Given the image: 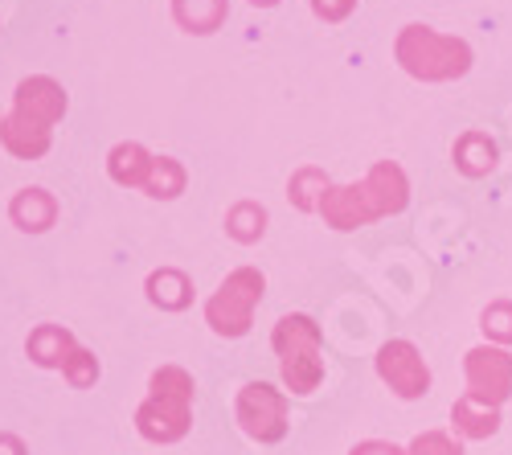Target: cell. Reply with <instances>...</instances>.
Returning <instances> with one entry per match:
<instances>
[{
	"mask_svg": "<svg viewBox=\"0 0 512 455\" xmlns=\"http://www.w3.org/2000/svg\"><path fill=\"white\" fill-rule=\"evenodd\" d=\"M66 115V91L50 74L21 78L13 91V111L0 123V144L17 160H41L54 144V123Z\"/></svg>",
	"mask_w": 512,
	"mask_h": 455,
	"instance_id": "1",
	"label": "cell"
},
{
	"mask_svg": "<svg viewBox=\"0 0 512 455\" xmlns=\"http://www.w3.org/2000/svg\"><path fill=\"white\" fill-rule=\"evenodd\" d=\"M406 205V181L390 164H377L365 185L353 189H324L320 193V214L328 218V226L336 230H353L365 226L381 214H394Z\"/></svg>",
	"mask_w": 512,
	"mask_h": 455,
	"instance_id": "2",
	"label": "cell"
},
{
	"mask_svg": "<svg viewBox=\"0 0 512 455\" xmlns=\"http://www.w3.org/2000/svg\"><path fill=\"white\" fill-rule=\"evenodd\" d=\"M148 402L136 410V427L148 443H177L193 423V378L181 365H164L148 382Z\"/></svg>",
	"mask_w": 512,
	"mask_h": 455,
	"instance_id": "3",
	"label": "cell"
},
{
	"mask_svg": "<svg viewBox=\"0 0 512 455\" xmlns=\"http://www.w3.org/2000/svg\"><path fill=\"white\" fill-rule=\"evenodd\" d=\"M275 353H279V369L291 394H312L324 378V345H320V328L312 316H283L275 324L271 337Z\"/></svg>",
	"mask_w": 512,
	"mask_h": 455,
	"instance_id": "4",
	"label": "cell"
},
{
	"mask_svg": "<svg viewBox=\"0 0 512 455\" xmlns=\"http://www.w3.org/2000/svg\"><path fill=\"white\" fill-rule=\"evenodd\" d=\"M263 287H267L263 271H254V267L230 271L226 283L205 304V320H209L213 333L218 337H246L250 324H254V308H259V300H263Z\"/></svg>",
	"mask_w": 512,
	"mask_h": 455,
	"instance_id": "5",
	"label": "cell"
},
{
	"mask_svg": "<svg viewBox=\"0 0 512 455\" xmlns=\"http://www.w3.org/2000/svg\"><path fill=\"white\" fill-rule=\"evenodd\" d=\"M238 423L250 439L279 443L287 435V398L267 382H246L238 394Z\"/></svg>",
	"mask_w": 512,
	"mask_h": 455,
	"instance_id": "6",
	"label": "cell"
},
{
	"mask_svg": "<svg viewBox=\"0 0 512 455\" xmlns=\"http://www.w3.org/2000/svg\"><path fill=\"white\" fill-rule=\"evenodd\" d=\"M377 374L386 378L390 390L402 394V398H422L426 386H431V374H426L422 357H418L414 345H406V341L381 345V353H377Z\"/></svg>",
	"mask_w": 512,
	"mask_h": 455,
	"instance_id": "7",
	"label": "cell"
},
{
	"mask_svg": "<svg viewBox=\"0 0 512 455\" xmlns=\"http://www.w3.org/2000/svg\"><path fill=\"white\" fill-rule=\"evenodd\" d=\"M467 374H472V398L476 402H500L508 394L512 382V357L496 353V349H476L472 361H467Z\"/></svg>",
	"mask_w": 512,
	"mask_h": 455,
	"instance_id": "8",
	"label": "cell"
},
{
	"mask_svg": "<svg viewBox=\"0 0 512 455\" xmlns=\"http://www.w3.org/2000/svg\"><path fill=\"white\" fill-rule=\"evenodd\" d=\"M9 218L17 230L25 234H46L54 222H58V201L50 189H21L13 201H9Z\"/></svg>",
	"mask_w": 512,
	"mask_h": 455,
	"instance_id": "9",
	"label": "cell"
},
{
	"mask_svg": "<svg viewBox=\"0 0 512 455\" xmlns=\"http://www.w3.org/2000/svg\"><path fill=\"white\" fill-rule=\"evenodd\" d=\"M152 164H156V156H152L144 144L127 140V144H115V148H111L107 173H111V181L123 185V189H144L148 177H152Z\"/></svg>",
	"mask_w": 512,
	"mask_h": 455,
	"instance_id": "10",
	"label": "cell"
},
{
	"mask_svg": "<svg viewBox=\"0 0 512 455\" xmlns=\"http://www.w3.org/2000/svg\"><path fill=\"white\" fill-rule=\"evenodd\" d=\"M74 349H78V341H74L70 328H62V324H41V328H33L29 341H25V353L41 369H62Z\"/></svg>",
	"mask_w": 512,
	"mask_h": 455,
	"instance_id": "11",
	"label": "cell"
},
{
	"mask_svg": "<svg viewBox=\"0 0 512 455\" xmlns=\"http://www.w3.org/2000/svg\"><path fill=\"white\" fill-rule=\"evenodd\" d=\"M148 300L160 312H185L193 304V279L177 267H160L148 275Z\"/></svg>",
	"mask_w": 512,
	"mask_h": 455,
	"instance_id": "12",
	"label": "cell"
},
{
	"mask_svg": "<svg viewBox=\"0 0 512 455\" xmlns=\"http://www.w3.org/2000/svg\"><path fill=\"white\" fill-rule=\"evenodd\" d=\"M230 5L226 0H173V17L185 33H213L222 29Z\"/></svg>",
	"mask_w": 512,
	"mask_h": 455,
	"instance_id": "13",
	"label": "cell"
},
{
	"mask_svg": "<svg viewBox=\"0 0 512 455\" xmlns=\"http://www.w3.org/2000/svg\"><path fill=\"white\" fill-rule=\"evenodd\" d=\"M226 234L234 238V242H259L263 234H267V210L259 201H238L234 210L226 214Z\"/></svg>",
	"mask_w": 512,
	"mask_h": 455,
	"instance_id": "14",
	"label": "cell"
},
{
	"mask_svg": "<svg viewBox=\"0 0 512 455\" xmlns=\"http://www.w3.org/2000/svg\"><path fill=\"white\" fill-rule=\"evenodd\" d=\"M144 193H148V197H160V201L181 197V193H185V169H181V164H177L173 156H156L152 177H148Z\"/></svg>",
	"mask_w": 512,
	"mask_h": 455,
	"instance_id": "15",
	"label": "cell"
},
{
	"mask_svg": "<svg viewBox=\"0 0 512 455\" xmlns=\"http://www.w3.org/2000/svg\"><path fill=\"white\" fill-rule=\"evenodd\" d=\"M62 374H66V382H70L74 390H87V386L99 382V361H95V353H87V349H74L70 361L62 365Z\"/></svg>",
	"mask_w": 512,
	"mask_h": 455,
	"instance_id": "16",
	"label": "cell"
},
{
	"mask_svg": "<svg viewBox=\"0 0 512 455\" xmlns=\"http://www.w3.org/2000/svg\"><path fill=\"white\" fill-rule=\"evenodd\" d=\"M410 455H459V443H451L447 435H422L414 439Z\"/></svg>",
	"mask_w": 512,
	"mask_h": 455,
	"instance_id": "17",
	"label": "cell"
},
{
	"mask_svg": "<svg viewBox=\"0 0 512 455\" xmlns=\"http://www.w3.org/2000/svg\"><path fill=\"white\" fill-rule=\"evenodd\" d=\"M312 9H316L320 17H328V21H340V17L353 9V0H312Z\"/></svg>",
	"mask_w": 512,
	"mask_h": 455,
	"instance_id": "18",
	"label": "cell"
},
{
	"mask_svg": "<svg viewBox=\"0 0 512 455\" xmlns=\"http://www.w3.org/2000/svg\"><path fill=\"white\" fill-rule=\"evenodd\" d=\"M349 455H406V451H398L394 443H377V439H369V443H357Z\"/></svg>",
	"mask_w": 512,
	"mask_h": 455,
	"instance_id": "19",
	"label": "cell"
},
{
	"mask_svg": "<svg viewBox=\"0 0 512 455\" xmlns=\"http://www.w3.org/2000/svg\"><path fill=\"white\" fill-rule=\"evenodd\" d=\"M0 455H29V451H25V443H21L17 435H9V431H0Z\"/></svg>",
	"mask_w": 512,
	"mask_h": 455,
	"instance_id": "20",
	"label": "cell"
},
{
	"mask_svg": "<svg viewBox=\"0 0 512 455\" xmlns=\"http://www.w3.org/2000/svg\"><path fill=\"white\" fill-rule=\"evenodd\" d=\"M250 5H259V9H271V5H279V0H250Z\"/></svg>",
	"mask_w": 512,
	"mask_h": 455,
	"instance_id": "21",
	"label": "cell"
},
{
	"mask_svg": "<svg viewBox=\"0 0 512 455\" xmlns=\"http://www.w3.org/2000/svg\"><path fill=\"white\" fill-rule=\"evenodd\" d=\"M0 123H5V119H0Z\"/></svg>",
	"mask_w": 512,
	"mask_h": 455,
	"instance_id": "22",
	"label": "cell"
}]
</instances>
